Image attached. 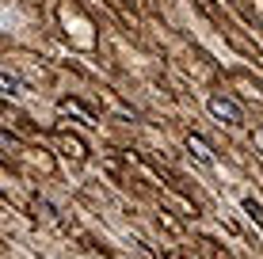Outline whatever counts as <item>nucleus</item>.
<instances>
[{
  "mask_svg": "<svg viewBox=\"0 0 263 259\" xmlns=\"http://www.w3.org/2000/svg\"><path fill=\"white\" fill-rule=\"evenodd\" d=\"M206 107H210V114H214V118H221V122H229V126H240V122H244V114H240V107H237V103H233V99H229V95H210V103H206Z\"/></svg>",
  "mask_w": 263,
  "mask_h": 259,
  "instance_id": "obj_1",
  "label": "nucleus"
},
{
  "mask_svg": "<svg viewBox=\"0 0 263 259\" xmlns=\"http://www.w3.org/2000/svg\"><path fill=\"white\" fill-rule=\"evenodd\" d=\"M61 111H72V114H80L84 122H92V114H88V111H84V107H80L77 99H61Z\"/></svg>",
  "mask_w": 263,
  "mask_h": 259,
  "instance_id": "obj_5",
  "label": "nucleus"
},
{
  "mask_svg": "<svg viewBox=\"0 0 263 259\" xmlns=\"http://www.w3.org/2000/svg\"><path fill=\"white\" fill-rule=\"evenodd\" d=\"M0 88H4V95H20V80L4 69V76H0Z\"/></svg>",
  "mask_w": 263,
  "mask_h": 259,
  "instance_id": "obj_3",
  "label": "nucleus"
},
{
  "mask_svg": "<svg viewBox=\"0 0 263 259\" xmlns=\"http://www.w3.org/2000/svg\"><path fill=\"white\" fill-rule=\"evenodd\" d=\"M244 210H248V213H252V221H256V225L263 229V206H259V202H256V198H244Z\"/></svg>",
  "mask_w": 263,
  "mask_h": 259,
  "instance_id": "obj_4",
  "label": "nucleus"
},
{
  "mask_svg": "<svg viewBox=\"0 0 263 259\" xmlns=\"http://www.w3.org/2000/svg\"><path fill=\"white\" fill-rule=\"evenodd\" d=\"M187 145H191V149H195V156H198V160H202V164H210V145H206V141H202V137H198V133H191V137H187Z\"/></svg>",
  "mask_w": 263,
  "mask_h": 259,
  "instance_id": "obj_2",
  "label": "nucleus"
}]
</instances>
